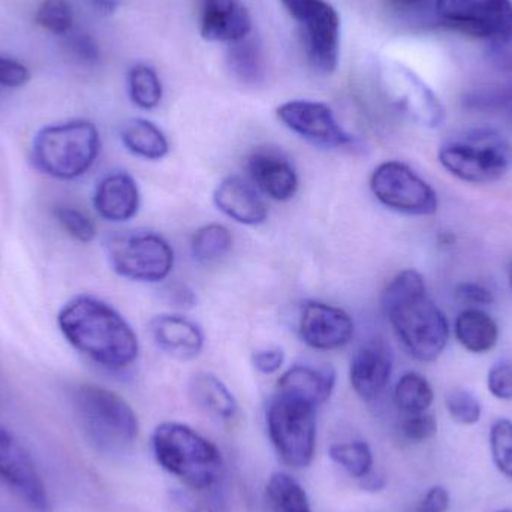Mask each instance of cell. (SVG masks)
<instances>
[{
    "instance_id": "obj_1",
    "label": "cell",
    "mask_w": 512,
    "mask_h": 512,
    "mask_svg": "<svg viewBox=\"0 0 512 512\" xmlns=\"http://www.w3.org/2000/svg\"><path fill=\"white\" fill-rule=\"evenodd\" d=\"M57 324L72 348L105 369H126L140 354L131 324L113 306L92 295L71 298L60 309Z\"/></svg>"
},
{
    "instance_id": "obj_2",
    "label": "cell",
    "mask_w": 512,
    "mask_h": 512,
    "mask_svg": "<svg viewBox=\"0 0 512 512\" xmlns=\"http://www.w3.org/2000/svg\"><path fill=\"white\" fill-rule=\"evenodd\" d=\"M382 309L411 357L432 363L444 354L450 340L447 316L427 294L417 270H403L382 294Z\"/></svg>"
},
{
    "instance_id": "obj_3",
    "label": "cell",
    "mask_w": 512,
    "mask_h": 512,
    "mask_svg": "<svg viewBox=\"0 0 512 512\" xmlns=\"http://www.w3.org/2000/svg\"><path fill=\"white\" fill-rule=\"evenodd\" d=\"M152 448L161 468L189 489L206 492L224 477V457L219 448L186 424H159L153 432Z\"/></svg>"
},
{
    "instance_id": "obj_4",
    "label": "cell",
    "mask_w": 512,
    "mask_h": 512,
    "mask_svg": "<svg viewBox=\"0 0 512 512\" xmlns=\"http://www.w3.org/2000/svg\"><path fill=\"white\" fill-rule=\"evenodd\" d=\"M71 400L87 441L99 453L120 456L132 450L140 426L123 397L99 385L81 384L72 390Z\"/></svg>"
},
{
    "instance_id": "obj_5",
    "label": "cell",
    "mask_w": 512,
    "mask_h": 512,
    "mask_svg": "<svg viewBox=\"0 0 512 512\" xmlns=\"http://www.w3.org/2000/svg\"><path fill=\"white\" fill-rule=\"evenodd\" d=\"M101 153V134L89 120H68L44 126L32 143L36 170L51 179L71 182L95 165Z\"/></svg>"
},
{
    "instance_id": "obj_6",
    "label": "cell",
    "mask_w": 512,
    "mask_h": 512,
    "mask_svg": "<svg viewBox=\"0 0 512 512\" xmlns=\"http://www.w3.org/2000/svg\"><path fill=\"white\" fill-rule=\"evenodd\" d=\"M442 167L462 182L490 185L512 170L510 141L490 128H472L451 135L439 147Z\"/></svg>"
},
{
    "instance_id": "obj_7",
    "label": "cell",
    "mask_w": 512,
    "mask_h": 512,
    "mask_svg": "<svg viewBox=\"0 0 512 512\" xmlns=\"http://www.w3.org/2000/svg\"><path fill=\"white\" fill-rule=\"evenodd\" d=\"M436 20L448 29L486 41L496 66L512 69L511 0H436Z\"/></svg>"
},
{
    "instance_id": "obj_8",
    "label": "cell",
    "mask_w": 512,
    "mask_h": 512,
    "mask_svg": "<svg viewBox=\"0 0 512 512\" xmlns=\"http://www.w3.org/2000/svg\"><path fill=\"white\" fill-rule=\"evenodd\" d=\"M265 420L280 459L291 468H307L315 456V406L277 393L268 403Z\"/></svg>"
},
{
    "instance_id": "obj_9",
    "label": "cell",
    "mask_w": 512,
    "mask_h": 512,
    "mask_svg": "<svg viewBox=\"0 0 512 512\" xmlns=\"http://www.w3.org/2000/svg\"><path fill=\"white\" fill-rule=\"evenodd\" d=\"M105 255L114 273L135 282H161L174 268L170 243L150 231L113 234L105 240Z\"/></svg>"
},
{
    "instance_id": "obj_10",
    "label": "cell",
    "mask_w": 512,
    "mask_h": 512,
    "mask_svg": "<svg viewBox=\"0 0 512 512\" xmlns=\"http://www.w3.org/2000/svg\"><path fill=\"white\" fill-rule=\"evenodd\" d=\"M298 30L310 66L319 74H333L340 57V17L327 0H280Z\"/></svg>"
},
{
    "instance_id": "obj_11",
    "label": "cell",
    "mask_w": 512,
    "mask_h": 512,
    "mask_svg": "<svg viewBox=\"0 0 512 512\" xmlns=\"http://www.w3.org/2000/svg\"><path fill=\"white\" fill-rule=\"evenodd\" d=\"M370 191L382 206L402 215L432 216L439 206L435 189L399 161L382 162L375 168Z\"/></svg>"
},
{
    "instance_id": "obj_12",
    "label": "cell",
    "mask_w": 512,
    "mask_h": 512,
    "mask_svg": "<svg viewBox=\"0 0 512 512\" xmlns=\"http://www.w3.org/2000/svg\"><path fill=\"white\" fill-rule=\"evenodd\" d=\"M381 86L388 101L412 122L436 129L445 119L444 107L432 89L406 66L387 62L381 66Z\"/></svg>"
},
{
    "instance_id": "obj_13",
    "label": "cell",
    "mask_w": 512,
    "mask_h": 512,
    "mask_svg": "<svg viewBox=\"0 0 512 512\" xmlns=\"http://www.w3.org/2000/svg\"><path fill=\"white\" fill-rule=\"evenodd\" d=\"M0 481L30 510L51 512L47 487L29 451L0 424Z\"/></svg>"
},
{
    "instance_id": "obj_14",
    "label": "cell",
    "mask_w": 512,
    "mask_h": 512,
    "mask_svg": "<svg viewBox=\"0 0 512 512\" xmlns=\"http://www.w3.org/2000/svg\"><path fill=\"white\" fill-rule=\"evenodd\" d=\"M277 119L294 134L313 146L324 149H339L348 146L352 138L337 122L333 110L322 102L289 101L279 105Z\"/></svg>"
},
{
    "instance_id": "obj_15",
    "label": "cell",
    "mask_w": 512,
    "mask_h": 512,
    "mask_svg": "<svg viewBox=\"0 0 512 512\" xmlns=\"http://www.w3.org/2000/svg\"><path fill=\"white\" fill-rule=\"evenodd\" d=\"M298 331L316 351H336L351 342L355 325L346 310L321 301H307L300 313Z\"/></svg>"
},
{
    "instance_id": "obj_16",
    "label": "cell",
    "mask_w": 512,
    "mask_h": 512,
    "mask_svg": "<svg viewBox=\"0 0 512 512\" xmlns=\"http://www.w3.org/2000/svg\"><path fill=\"white\" fill-rule=\"evenodd\" d=\"M393 373V354L382 340H370L355 352L349 367V381L364 402L378 399Z\"/></svg>"
},
{
    "instance_id": "obj_17",
    "label": "cell",
    "mask_w": 512,
    "mask_h": 512,
    "mask_svg": "<svg viewBox=\"0 0 512 512\" xmlns=\"http://www.w3.org/2000/svg\"><path fill=\"white\" fill-rule=\"evenodd\" d=\"M200 32L206 41L233 42L251 35L252 17L242 0H198Z\"/></svg>"
},
{
    "instance_id": "obj_18",
    "label": "cell",
    "mask_w": 512,
    "mask_h": 512,
    "mask_svg": "<svg viewBox=\"0 0 512 512\" xmlns=\"http://www.w3.org/2000/svg\"><path fill=\"white\" fill-rule=\"evenodd\" d=\"M246 167L256 188L271 200L289 201L297 194L300 186L297 171L277 150H255Z\"/></svg>"
},
{
    "instance_id": "obj_19",
    "label": "cell",
    "mask_w": 512,
    "mask_h": 512,
    "mask_svg": "<svg viewBox=\"0 0 512 512\" xmlns=\"http://www.w3.org/2000/svg\"><path fill=\"white\" fill-rule=\"evenodd\" d=\"M138 183L125 171H114L99 180L93 192V207L108 222L131 221L140 210Z\"/></svg>"
},
{
    "instance_id": "obj_20",
    "label": "cell",
    "mask_w": 512,
    "mask_h": 512,
    "mask_svg": "<svg viewBox=\"0 0 512 512\" xmlns=\"http://www.w3.org/2000/svg\"><path fill=\"white\" fill-rule=\"evenodd\" d=\"M213 201L225 216L246 227H258L268 219V209L261 195L239 176L222 180L213 192Z\"/></svg>"
},
{
    "instance_id": "obj_21",
    "label": "cell",
    "mask_w": 512,
    "mask_h": 512,
    "mask_svg": "<svg viewBox=\"0 0 512 512\" xmlns=\"http://www.w3.org/2000/svg\"><path fill=\"white\" fill-rule=\"evenodd\" d=\"M153 342L177 360H192L204 348V334L191 319L179 315H159L150 322Z\"/></svg>"
},
{
    "instance_id": "obj_22",
    "label": "cell",
    "mask_w": 512,
    "mask_h": 512,
    "mask_svg": "<svg viewBox=\"0 0 512 512\" xmlns=\"http://www.w3.org/2000/svg\"><path fill=\"white\" fill-rule=\"evenodd\" d=\"M336 387V372L331 367L297 364L286 370L277 382V393L303 400L309 405H324Z\"/></svg>"
},
{
    "instance_id": "obj_23",
    "label": "cell",
    "mask_w": 512,
    "mask_h": 512,
    "mask_svg": "<svg viewBox=\"0 0 512 512\" xmlns=\"http://www.w3.org/2000/svg\"><path fill=\"white\" fill-rule=\"evenodd\" d=\"M189 396L198 409L222 423H230L239 412L236 397L224 381L213 373L200 372L192 376Z\"/></svg>"
},
{
    "instance_id": "obj_24",
    "label": "cell",
    "mask_w": 512,
    "mask_h": 512,
    "mask_svg": "<svg viewBox=\"0 0 512 512\" xmlns=\"http://www.w3.org/2000/svg\"><path fill=\"white\" fill-rule=\"evenodd\" d=\"M454 333L460 345L472 354H486L498 345V324L478 307H469L457 316Z\"/></svg>"
},
{
    "instance_id": "obj_25",
    "label": "cell",
    "mask_w": 512,
    "mask_h": 512,
    "mask_svg": "<svg viewBox=\"0 0 512 512\" xmlns=\"http://www.w3.org/2000/svg\"><path fill=\"white\" fill-rule=\"evenodd\" d=\"M120 140L128 152L146 161H161L170 153L167 135L150 120H126L120 128Z\"/></svg>"
},
{
    "instance_id": "obj_26",
    "label": "cell",
    "mask_w": 512,
    "mask_h": 512,
    "mask_svg": "<svg viewBox=\"0 0 512 512\" xmlns=\"http://www.w3.org/2000/svg\"><path fill=\"white\" fill-rule=\"evenodd\" d=\"M227 63L233 77L246 86H256L264 81V51L255 36L249 35L230 44Z\"/></svg>"
},
{
    "instance_id": "obj_27",
    "label": "cell",
    "mask_w": 512,
    "mask_h": 512,
    "mask_svg": "<svg viewBox=\"0 0 512 512\" xmlns=\"http://www.w3.org/2000/svg\"><path fill=\"white\" fill-rule=\"evenodd\" d=\"M267 498L274 512H312L306 490L285 472L271 475L267 483Z\"/></svg>"
},
{
    "instance_id": "obj_28",
    "label": "cell",
    "mask_w": 512,
    "mask_h": 512,
    "mask_svg": "<svg viewBox=\"0 0 512 512\" xmlns=\"http://www.w3.org/2000/svg\"><path fill=\"white\" fill-rule=\"evenodd\" d=\"M435 400L432 385L420 373H405L394 388V402L405 414L427 412Z\"/></svg>"
},
{
    "instance_id": "obj_29",
    "label": "cell",
    "mask_w": 512,
    "mask_h": 512,
    "mask_svg": "<svg viewBox=\"0 0 512 512\" xmlns=\"http://www.w3.org/2000/svg\"><path fill=\"white\" fill-rule=\"evenodd\" d=\"M233 243V236L224 225H204L192 237V255L201 264H215L230 254Z\"/></svg>"
},
{
    "instance_id": "obj_30",
    "label": "cell",
    "mask_w": 512,
    "mask_h": 512,
    "mask_svg": "<svg viewBox=\"0 0 512 512\" xmlns=\"http://www.w3.org/2000/svg\"><path fill=\"white\" fill-rule=\"evenodd\" d=\"M129 98L141 110L158 107L164 95L161 78L152 66L138 63L128 72Z\"/></svg>"
},
{
    "instance_id": "obj_31",
    "label": "cell",
    "mask_w": 512,
    "mask_h": 512,
    "mask_svg": "<svg viewBox=\"0 0 512 512\" xmlns=\"http://www.w3.org/2000/svg\"><path fill=\"white\" fill-rule=\"evenodd\" d=\"M328 456L352 477L363 480L372 471L373 454L366 442L354 441L331 445Z\"/></svg>"
},
{
    "instance_id": "obj_32",
    "label": "cell",
    "mask_w": 512,
    "mask_h": 512,
    "mask_svg": "<svg viewBox=\"0 0 512 512\" xmlns=\"http://www.w3.org/2000/svg\"><path fill=\"white\" fill-rule=\"evenodd\" d=\"M35 21L53 35L66 36L74 30V11L68 0H42Z\"/></svg>"
},
{
    "instance_id": "obj_33",
    "label": "cell",
    "mask_w": 512,
    "mask_h": 512,
    "mask_svg": "<svg viewBox=\"0 0 512 512\" xmlns=\"http://www.w3.org/2000/svg\"><path fill=\"white\" fill-rule=\"evenodd\" d=\"M53 215L62 230L77 242L92 243L96 239L95 222L77 207L62 204L54 207Z\"/></svg>"
},
{
    "instance_id": "obj_34",
    "label": "cell",
    "mask_w": 512,
    "mask_h": 512,
    "mask_svg": "<svg viewBox=\"0 0 512 512\" xmlns=\"http://www.w3.org/2000/svg\"><path fill=\"white\" fill-rule=\"evenodd\" d=\"M388 11L408 24H424L436 21V0H385Z\"/></svg>"
},
{
    "instance_id": "obj_35",
    "label": "cell",
    "mask_w": 512,
    "mask_h": 512,
    "mask_svg": "<svg viewBox=\"0 0 512 512\" xmlns=\"http://www.w3.org/2000/svg\"><path fill=\"white\" fill-rule=\"evenodd\" d=\"M447 409L451 418L462 426H474L483 414L480 399L468 390L451 391L447 397Z\"/></svg>"
},
{
    "instance_id": "obj_36",
    "label": "cell",
    "mask_w": 512,
    "mask_h": 512,
    "mask_svg": "<svg viewBox=\"0 0 512 512\" xmlns=\"http://www.w3.org/2000/svg\"><path fill=\"white\" fill-rule=\"evenodd\" d=\"M493 460L502 474L512 478V423L510 420H498L490 432Z\"/></svg>"
},
{
    "instance_id": "obj_37",
    "label": "cell",
    "mask_w": 512,
    "mask_h": 512,
    "mask_svg": "<svg viewBox=\"0 0 512 512\" xmlns=\"http://www.w3.org/2000/svg\"><path fill=\"white\" fill-rule=\"evenodd\" d=\"M65 50L74 62L93 65L99 59V47L89 33L74 32L66 35Z\"/></svg>"
},
{
    "instance_id": "obj_38",
    "label": "cell",
    "mask_w": 512,
    "mask_h": 512,
    "mask_svg": "<svg viewBox=\"0 0 512 512\" xmlns=\"http://www.w3.org/2000/svg\"><path fill=\"white\" fill-rule=\"evenodd\" d=\"M400 430L408 441H429L438 432V421H436L435 415L427 414V412L409 414L400 424Z\"/></svg>"
},
{
    "instance_id": "obj_39",
    "label": "cell",
    "mask_w": 512,
    "mask_h": 512,
    "mask_svg": "<svg viewBox=\"0 0 512 512\" xmlns=\"http://www.w3.org/2000/svg\"><path fill=\"white\" fill-rule=\"evenodd\" d=\"M490 393L501 400H512V363L501 361L490 369L487 376Z\"/></svg>"
},
{
    "instance_id": "obj_40",
    "label": "cell",
    "mask_w": 512,
    "mask_h": 512,
    "mask_svg": "<svg viewBox=\"0 0 512 512\" xmlns=\"http://www.w3.org/2000/svg\"><path fill=\"white\" fill-rule=\"evenodd\" d=\"M29 80L30 71L23 63L8 57H0V86L17 89L29 83Z\"/></svg>"
},
{
    "instance_id": "obj_41",
    "label": "cell",
    "mask_w": 512,
    "mask_h": 512,
    "mask_svg": "<svg viewBox=\"0 0 512 512\" xmlns=\"http://www.w3.org/2000/svg\"><path fill=\"white\" fill-rule=\"evenodd\" d=\"M285 363V352L280 348H265L255 351L252 355V364L256 372L262 375H273L279 372Z\"/></svg>"
},
{
    "instance_id": "obj_42",
    "label": "cell",
    "mask_w": 512,
    "mask_h": 512,
    "mask_svg": "<svg viewBox=\"0 0 512 512\" xmlns=\"http://www.w3.org/2000/svg\"><path fill=\"white\" fill-rule=\"evenodd\" d=\"M457 300L471 306H487L493 303V292L480 283H460L456 288Z\"/></svg>"
},
{
    "instance_id": "obj_43",
    "label": "cell",
    "mask_w": 512,
    "mask_h": 512,
    "mask_svg": "<svg viewBox=\"0 0 512 512\" xmlns=\"http://www.w3.org/2000/svg\"><path fill=\"white\" fill-rule=\"evenodd\" d=\"M450 507V495L444 487H432L420 502L418 512H447Z\"/></svg>"
},
{
    "instance_id": "obj_44",
    "label": "cell",
    "mask_w": 512,
    "mask_h": 512,
    "mask_svg": "<svg viewBox=\"0 0 512 512\" xmlns=\"http://www.w3.org/2000/svg\"><path fill=\"white\" fill-rule=\"evenodd\" d=\"M363 480L366 481V483L363 484V487L366 490L384 489V486H385L384 478H381V477L370 478L369 475H367V477H364Z\"/></svg>"
},
{
    "instance_id": "obj_45",
    "label": "cell",
    "mask_w": 512,
    "mask_h": 512,
    "mask_svg": "<svg viewBox=\"0 0 512 512\" xmlns=\"http://www.w3.org/2000/svg\"><path fill=\"white\" fill-rule=\"evenodd\" d=\"M508 279H510V285L512 289V264L510 265V270H508Z\"/></svg>"
},
{
    "instance_id": "obj_46",
    "label": "cell",
    "mask_w": 512,
    "mask_h": 512,
    "mask_svg": "<svg viewBox=\"0 0 512 512\" xmlns=\"http://www.w3.org/2000/svg\"><path fill=\"white\" fill-rule=\"evenodd\" d=\"M499 512H512L511 510H504V511H499Z\"/></svg>"
}]
</instances>
